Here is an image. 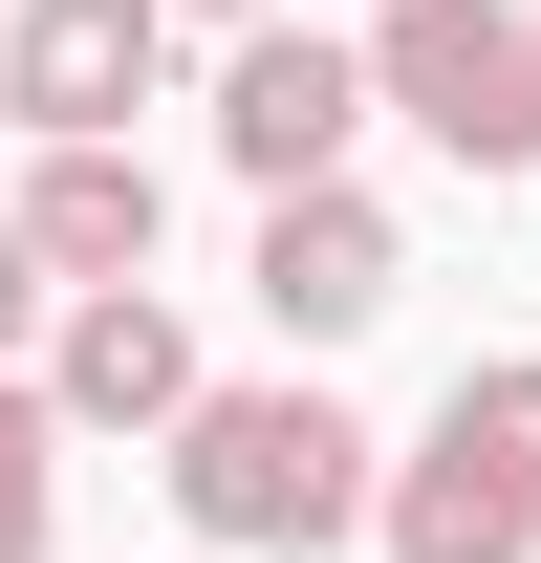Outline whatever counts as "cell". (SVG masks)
I'll return each mask as SVG.
<instances>
[{
  "label": "cell",
  "instance_id": "cell-1",
  "mask_svg": "<svg viewBox=\"0 0 541 563\" xmlns=\"http://www.w3.org/2000/svg\"><path fill=\"white\" fill-rule=\"evenodd\" d=\"M174 520L196 542H239V563H325V542H368L390 520V433L346 412V390H217L196 433H174Z\"/></svg>",
  "mask_w": 541,
  "mask_h": 563
},
{
  "label": "cell",
  "instance_id": "cell-2",
  "mask_svg": "<svg viewBox=\"0 0 541 563\" xmlns=\"http://www.w3.org/2000/svg\"><path fill=\"white\" fill-rule=\"evenodd\" d=\"M368 87H390L455 174H541V22L520 0H390V22H368Z\"/></svg>",
  "mask_w": 541,
  "mask_h": 563
},
{
  "label": "cell",
  "instance_id": "cell-3",
  "mask_svg": "<svg viewBox=\"0 0 541 563\" xmlns=\"http://www.w3.org/2000/svg\"><path fill=\"white\" fill-rule=\"evenodd\" d=\"M152 87H174V0H22L0 22V109L44 152H131Z\"/></svg>",
  "mask_w": 541,
  "mask_h": 563
},
{
  "label": "cell",
  "instance_id": "cell-4",
  "mask_svg": "<svg viewBox=\"0 0 541 563\" xmlns=\"http://www.w3.org/2000/svg\"><path fill=\"white\" fill-rule=\"evenodd\" d=\"M368 109H390V87H368V44H325V22H261V44L217 66V152H239L261 196H325Z\"/></svg>",
  "mask_w": 541,
  "mask_h": 563
},
{
  "label": "cell",
  "instance_id": "cell-5",
  "mask_svg": "<svg viewBox=\"0 0 541 563\" xmlns=\"http://www.w3.org/2000/svg\"><path fill=\"white\" fill-rule=\"evenodd\" d=\"M261 325L281 347H346V325H390L411 303V239H390V196H368V174H325V196H261Z\"/></svg>",
  "mask_w": 541,
  "mask_h": 563
},
{
  "label": "cell",
  "instance_id": "cell-6",
  "mask_svg": "<svg viewBox=\"0 0 541 563\" xmlns=\"http://www.w3.org/2000/svg\"><path fill=\"white\" fill-rule=\"evenodd\" d=\"M44 412L66 433H152V455H174V433L217 412V368H196V325H174V303H66V325H44Z\"/></svg>",
  "mask_w": 541,
  "mask_h": 563
},
{
  "label": "cell",
  "instance_id": "cell-7",
  "mask_svg": "<svg viewBox=\"0 0 541 563\" xmlns=\"http://www.w3.org/2000/svg\"><path fill=\"white\" fill-rule=\"evenodd\" d=\"M22 239H44V282H66V303H131L152 282V239H174V196H152V152H44V174H22Z\"/></svg>",
  "mask_w": 541,
  "mask_h": 563
},
{
  "label": "cell",
  "instance_id": "cell-8",
  "mask_svg": "<svg viewBox=\"0 0 541 563\" xmlns=\"http://www.w3.org/2000/svg\"><path fill=\"white\" fill-rule=\"evenodd\" d=\"M390 563H541V498L476 455V433H411L390 455V520H368Z\"/></svg>",
  "mask_w": 541,
  "mask_h": 563
},
{
  "label": "cell",
  "instance_id": "cell-9",
  "mask_svg": "<svg viewBox=\"0 0 541 563\" xmlns=\"http://www.w3.org/2000/svg\"><path fill=\"white\" fill-rule=\"evenodd\" d=\"M66 542V412H44V368H0V563Z\"/></svg>",
  "mask_w": 541,
  "mask_h": 563
},
{
  "label": "cell",
  "instance_id": "cell-10",
  "mask_svg": "<svg viewBox=\"0 0 541 563\" xmlns=\"http://www.w3.org/2000/svg\"><path fill=\"white\" fill-rule=\"evenodd\" d=\"M22 325H66V282H44V239L0 217V368H22Z\"/></svg>",
  "mask_w": 541,
  "mask_h": 563
},
{
  "label": "cell",
  "instance_id": "cell-11",
  "mask_svg": "<svg viewBox=\"0 0 541 563\" xmlns=\"http://www.w3.org/2000/svg\"><path fill=\"white\" fill-rule=\"evenodd\" d=\"M174 22H239V44H261V22H303V0H174Z\"/></svg>",
  "mask_w": 541,
  "mask_h": 563
},
{
  "label": "cell",
  "instance_id": "cell-12",
  "mask_svg": "<svg viewBox=\"0 0 541 563\" xmlns=\"http://www.w3.org/2000/svg\"><path fill=\"white\" fill-rule=\"evenodd\" d=\"M368 22H390V0H368Z\"/></svg>",
  "mask_w": 541,
  "mask_h": 563
},
{
  "label": "cell",
  "instance_id": "cell-13",
  "mask_svg": "<svg viewBox=\"0 0 541 563\" xmlns=\"http://www.w3.org/2000/svg\"><path fill=\"white\" fill-rule=\"evenodd\" d=\"M0 22H22V0H0Z\"/></svg>",
  "mask_w": 541,
  "mask_h": 563
}]
</instances>
